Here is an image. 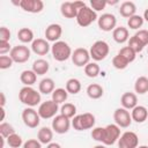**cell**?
<instances>
[{"mask_svg": "<svg viewBox=\"0 0 148 148\" xmlns=\"http://www.w3.org/2000/svg\"><path fill=\"white\" fill-rule=\"evenodd\" d=\"M18 99L28 108H34L40 103V92L32 87H23L18 92Z\"/></svg>", "mask_w": 148, "mask_h": 148, "instance_id": "1", "label": "cell"}, {"mask_svg": "<svg viewBox=\"0 0 148 148\" xmlns=\"http://www.w3.org/2000/svg\"><path fill=\"white\" fill-rule=\"evenodd\" d=\"M51 53L54 60L57 61H66L68 58L72 57V49L68 45V43L64 42V40H58L56 43H53V45L51 46Z\"/></svg>", "mask_w": 148, "mask_h": 148, "instance_id": "2", "label": "cell"}, {"mask_svg": "<svg viewBox=\"0 0 148 148\" xmlns=\"http://www.w3.org/2000/svg\"><path fill=\"white\" fill-rule=\"evenodd\" d=\"M95 116L92 113L86 112L82 114H77L72 119V126L76 131H86L94 128L95 126Z\"/></svg>", "mask_w": 148, "mask_h": 148, "instance_id": "3", "label": "cell"}, {"mask_svg": "<svg viewBox=\"0 0 148 148\" xmlns=\"http://www.w3.org/2000/svg\"><path fill=\"white\" fill-rule=\"evenodd\" d=\"M96 20H98L97 17V14L96 12L91 8V7H88V6H84L83 8H81L79 12H77V15H76V22L80 27L82 28H86V27H89L91 23H94Z\"/></svg>", "mask_w": 148, "mask_h": 148, "instance_id": "4", "label": "cell"}, {"mask_svg": "<svg viewBox=\"0 0 148 148\" xmlns=\"http://www.w3.org/2000/svg\"><path fill=\"white\" fill-rule=\"evenodd\" d=\"M109 52H110V46L105 40H96L89 50L90 58H92L95 61L104 60L109 56Z\"/></svg>", "mask_w": 148, "mask_h": 148, "instance_id": "5", "label": "cell"}, {"mask_svg": "<svg viewBox=\"0 0 148 148\" xmlns=\"http://www.w3.org/2000/svg\"><path fill=\"white\" fill-rule=\"evenodd\" d=\"M58 110H59V104H57L52 99H49V101L40 103L37 111H38V114L40 116V118L50 119V118H54L57 116Z\"/></svg>", "mask_w": 148, "mask_h": 148, "instance_id": "6", "label": "cell"}, {"mask_svg": "<svg viewBox=\"0 0 148 148\" xmlns=\"http://www.w3.org/2000/svg\"><path fill=\"white\" fill-rule=\"evenodd\" d=\"M120 138V127L116 124H109L104 127V134H103V145L105 146H112L118 141Z\"/></svg>", "mask_w": 148, "mask_h": 148, "instance_id": "7", "label": "cell"}, {"mask_svg": "<svg viewBox=\"0 0 148 148\" xmlns=\"http://www.w3.org/2000/svg\"><path fill=\"white\" fill-rule=\"evenodd\" d=\"M9 56L13 59L14 62L23 64V62H27L30 59V50H29L28 46H25L23 44L16 45V46H14L12 49Z\"/></svg>", "mask_w": 148, "mask_h": 148, "instance_id": "8", "label": "cell"}, {"mask_svg": "<svg viewBox=\"0 0 148 148\" xmlns=\"http://www.w3.org/2000/svg\"><path fill=\"white\" fill-rule=\"evenodd\" d=\"M22 120L29 128H36L40 123V116L34 108H25L22 111Z\"/></svg>", "mask_w": 148, "mask_h": 148, "instance_id": "9", "label": "cell"}, {"mask_svg": "<svg viewBox=\"0 0 148 148\" xmlns=\"http://www.w3.org/2000/svg\"><path fill=\"white\" fill-rule=\"evenodd\" d=\"M72 61L76 67H84L90 62V53L84 47H77L72 53Z\"/></svg>", "mask_w": 148, "mask_h": 148, "instance_id": "10", "label": "cell"}, {"mask_svg": "<svg viewBox=\"0 0 148 148\" xmlns=\"http://www.w3.org/2000/svg\"><path fill=\"white\" fill-rule=\"evenodd\" d=\"M97 24L102 31H105V32L111 31V30L113 31L116 29V25H117V18L111 13H104L98 17Z\"/></svg>", "mask_w": 148, "mask_h": 148, "instance_id": "11", "label": "cell"}, {"mask_svg": "<svg viewBox=\"0 0 148 148\" xmlns=\"http://www.w3.org/2000/svg\"><path fill=\"white\" fill-rule=\"evenodd\" d=\"M138 145H139V138L136 133L132 131H127L123 133L118 139L119 148H138Z\"/></svg>", "mask_w": 148, "mask_h": 148, "instance_id": "12", "label": "cell"}, {"mask_svg": "<svg viewBox=\"0 0 148 148\" xmlns=\"http://www.w3.org/2000/svg\"><path fill=\"white\" fill-rule=\"evenodd\" d=\"M113 120H114L116 125H118L119 127L126 128L131 125L132 117H131V113L128 112V110H126L124 108H118L113 112Z\"/></svg>", "mask_w": 148, "mask_h": 148, "instance_id": "13", "label": "cell"}, {"mask_svg": "<svg viewBox=\"0 0 148 148\" xmlns=\"http://www.w3.org/2000/svg\"><path fill=\"white\" fill-rule=\"evenodd\" d=\"M71 125H72L71 120L62 114H57L52 120V130L58 134L67 133L69 131Z\"/></svg>", "mask_w": 148, "mask_h": 148, "instance_id": "14", "label": "cell"}, {"mask_svg": "<svg viewBox=\"0 0 148 148\" xmlns=\"http://www.w3.org/2000/svg\"><path fill=\"white\" fill-rule=\"evenodd\" d=\"M61 34H62V28L58 23H51V24H49L46 27V29H45V32H44L45 39L47 42H53V43H56V42L59 40V38L61 37Z\"/></svg>", "mask_w": 148, "mask_h": 148, "instance_id": "15", "label": "cell"}, {"mask_svg": "<svg viewBox=\"0 0 148 148\" xmlns=\"http://www.w3.org/2000/svg\"><path fill=\"white\" fill-rule=\"evenodd\" d=\"M20 7L24 12L37 14L44 9V2L42 0H21Z\"/></svg>", "mask_w": 148, "mask_h": 148, "instance_id": "16", "label": "cell"}, {"mask_svg": "<svg viewBox=\"0 0 148 148\" xmlns=\"http://www.w3.org/2000/svg\"><path fill=\"white\" fill-rule=\"evenodd\" d=\"M31 50H32L34 53H36L38 56H45L51 50V46H50V44H49V42L46 39H44V38H36L31 43Z\"/></svg>", "mask_w": 148, "mask_h": 148, "instance_id": "17", "label": "cell"}, {"mask_svg": "<svg viewBox=\"0 0 148 148\" xmlns=\"http://www.w3.org/2000/svg\"><path fill=\"white\" fill-rule=\"evenodd\" d=\"M120 103H121V106L126 110H132L134 109L136 105H138V97L134 92H131V91H127V92H124L120 97Z\"/></svg>", "mask_w": 148, "mask_h": 148, "instance_id": "18", "label": "cell"}, {"mask_svg": "<svg viewBox=\"0 0 148 148\" xmlns=\"http://www.w3.org/2000/svg\"><path fill=\"white\" fill-rule=\"evenodd\" d=\"M77 9L76 7L74 6V2H71V1H65L61 3L60 6V13L64 17L66 18H76V15H77Z\"/></svg>", "mask_w": 148, "mask_h": 148, "instance_id": "19", "label": "cell"}, {"mask_svg": "<svg viewBox=\"0 0 148 148\" xmlns=\"http://www.w3.org/2000/svg\"><path fill=\"white\" fill-rule=\"evenodd\" d=\"M131 117H132V120H134L135 123L141 124V123L147 120V118H148V110L143 105H136L134 109H132Z\"/></svg>", "mask_w": 148, "mask_h": 148, "instance_id": "20", "label": "cell"}, {"mask_svg": "<svg viewBox=\"0 0 148 148\" xmlns=\"http://www.w3.org/2000/svg\"><path fill=\"white\" fill-rule=\"evenodd\" d=\"M112 37L116 43L118 44H124L130 39V34L127 28L125 27H116V29L112 31Z\"/></svg>", "mask_w": 148, "mask_h": 148, "instance_id": "21", "label": "cell"}, {"mask_svg": "<svg viewBox=\"0 0 148 148\" xmlns=\"http://www.w3.org/2000/svg\"><path fill=\"white\" fill-rule=\"evenodd\" d=\"M53 139V130L47 127V126H44L42 127L38 133H37V140L42 143V145H49L51 143Z\"/></svg>", "mask_w": 148, "mask_h": 148, "instance_id": "22", "label": "cell"}, {"mask_svg": "<svg viewBox=\"0 0 148 148\" xmlns=\"http://www.w3.org/2000/svg\"><path fill=\"white\" fill-rule=\"evenodd\" d=\"M135 12H136V6H135V3L133 1H124L120 5L119 13H120V15L123 17L130 18L133 15H135Z\"/></svg>", "mask_w": 148, "mask_h": 148, "instance_id": "23", "label": "cell"}, {"mask_svg": "<svg viewBox=\"0 0 148 148\" xmlns=\"http://www.w3.org/2000/svg\"><path fill=\"white\" fill-rule=\"evenodd\" d=\"M20 80L24 84V87H31L37 81V74L32 69H25L21 73Z\"/></svg>", "mask_w": 148, "mask_h": 148, "instance_id": "24", "label": "cell"}, {"mask_svg": "<svg viewBox=\"0 0 148 148\" xmlns=\"http://www.w3.org/2000/svg\"><path fill=\"white\" fill-rule=\"evenodd\" d=\"M50 69V64L45 59H37L32 64V71L37 75H44L49 72Z\"/></svg>", "mask_w": 148, "mask_h": 148, "instance_id": "25", "label": "cell"}, {"mask_svg": "<svg viewBox=\"0 0 148 148\" xmlns=\"http://www.w3.org/2000/svg\"><path fill=\"white\" fill-rule=\"evenodd\" d=\"M38 89L40 94H44V95L52 94L54 91V81L51 77H44L43 80H40L38 84Z\"/></svg>", "mask_w": 148, "mask_h": 148, "instance_id": "26", "label": "cell"}, {"mask_svg": "<svg viewBox=\"0 0 148 148\" xmlns=\"http://www.w3.org/2000/svg\"><path fill=\"white\" fill-rule=\"evenodd\" d=\"M103 94H104V89L98 83H91L87 87V95L91 99H98L103 96Z\"/></svg>", "mask_w": 148, "mask_h": 148, "instance_id": "27", "label": "cell"}, {"mask_svg": "<svg viewBox=\"0 0 148 148\" xmlns=\"http://www.w3.org/2000/svg\"><path fill=\"white\" fill-rule=\"evenodd\" d=\"M17 38L23 44L32 43L35 40V38H34V31L30 28H21L17 31Z\"/></svg>", "mask_w": 148, "mask_h": 148, "instance_id": "28", "label": "cell"}, {"mask_svg": "<svg viewBox=\"0 0 148 148\" xmlns=\"http://www.w3.org/2000/svg\"><path fill=\"white\" fill-rule=\"evenodd\" d=\"M65 89L67 90L68 94L76 95V94L80 92V90H81V82H80V80H77V79H75V77L68 79V80L66 81Z\"/></svg>", "mask_w": 148, "mask_h": 148, "instance_id": "29", "label": "cell"}, {"mask_svg": "<svg viewBox=\"0 0 148 148\" xmlns=\"http://www.w3.org/2000/svg\"><path fill=\"white\" fill-rule=\"evenodd\" d=\"M134 90L139 95H143L148 92V77L139 76L134 83Z\"/></svg>", "mask_w": 148, "mask_h": 148, "instance_id": "30", "label": "cell"}, {"mask_svg": "<svg viewBox=\"0 0 148 148\" xmlns=\"http://www.w3.org/2000/svg\"><path fill=\"white\" fill-rule=\"evenodd\" d=\"M51 95H52V101L56 102L57 104L65 103L68 97V92L65 88H57V89H54V91Z\"/></svg>", "mask_w": 148, "mask_h": 148, "instance_id": "31", "label": "cell"}, {"mask_svg": "<svg viewBox=\"0 0 148 148\" xmlns=\"http://www.w3.org/2000/svg\"><path fill=\"white\" fill-rule=\"evenodd\" d=\"M60 114L67 117L68 119L74 118L76 114V106L73 103H65L60 108Z\"/></svg>", "mask_w": 148, "mask_h": 148, "instance_id": "32", "label": "cell"}, {"mask_svg": "<svg viewBox=\"0 0 148 148\" xmlns=\"http://www.w3.org/2000/svg\"><path fill=\"white\" fill-rule=\"evenodd\" d=\"M145 20H143V16H140V15H133L132 17H130L127 20V25L130 29H133V30H138L139 28L142 27Z\"/></svg>", "mask_w": 148, "mask_h": 148, "instance_id": "33", "label": "cell"}, {"mask_svg": "<svg viewBox=\"0 0 148 148\" xmlns=\"http://www.w3.org/2000/svg\"><path fill=\"white\" fill-rule=\"evenodd\" d=\"M99 66L96 62H89L88 65L84 66V74L88 77H96L99 74Z\"/></svg>", "mask_w": 148, "mask_h": 148, "instance_id": "34", "label": "cell"}, {"mask_svg": "<svg viewBox=\"0 0 148 148\" xmlns=\"http://www.w3.org/2000/svg\"><path fill=\"white\" fill-rule=\"evenodd\" d=\"M118 54H119V56H121V57H124L128 62L134 61V60H135V58H136V53H135V52H134L130 46H124V47H121V49L119 50Z\"/></svg>", "mask_w": 148, "mask_h": 148, "instance_id": "35", "label": "cell"}, {"mask_svg": "<svg viewBox=\"0 0 148 148\" xmlns=\"http://www.w3.org/2000/svg\"><path fill=\"white\" fill-rule=\"evenodd\" d=\"M127 46H130L135 53H140L142 50H143V47H145V45L139 40V38L135 36V35H133L132 37H130V39H128V45Z\"/></svg>", "mask_w": 148, "mask_h": 148, "instance_id": "36", "label": "cell"}, {"mask_svg": "<svg viewBox=\"0 0 148 148\" xmlns=\"http://www.w3.org/2000/svg\"><path fill=\"white\" fill-rule=\"evenodd\" d=\"M7 143L10 148H20L21 146H23V140L18 134L14 133L7 138Z\"/></svg>", "mask_w": 148, "mask_h": 148, "instance_id": "37", "label": "cell"}, {"mask_svg": "<svg viewBox=\"0 0 148 148\" xmlns=\"http://www.w3.org/2000/svg\"><path fill=\"white\" fill-rule=\"evenodd\" d=\"M128 64L130 62L124 57H121L119 54H117V56H114L112 58V65H113V67L116 69H125L128 66Z\"/></svg>", "mask_w": 148, "mask_h": 148, "instance_id": "38", "label": "cell"}, {"mask_svg": "<svg viewBox=\"0 0 148 148\" xmlns=\"http://www.w3.org/2000/svg\"><path fill=\"white\" fill-rule=\"evenodd\" d=\"M14 133H15V130H14V127L10 124L5 123V121L0 124V135L1 136H3V138L7 139L9 135H12Z\"/></svg>", "mask_w": 148, "mask_h": 148, "instance_id": "39", "label": "cell"}, {"mask_svg": "<svg viewBox=\"0 0 148 148\" xmlns=\"http://www.w3.org/2000/svg\"><path fill=\"white\" fill-rule=\"evenodd\" d=\"M103 134H104V127H94L91 131V138L98 142H103Z\"/></svg>", "mask_w": 148, "mask_h": 148, "instance_id": "40", "label": "cell"}, {"mask_svg": "<svg viewBox=\"0 0 148 148\" xmlns=\"http://www.w3.org/2000/svg\"><path fill=\"white\" fill-rule=\"evenodd\" d=\"M13 59L10 56H0V69H7L10 68L13 65Z\"/></svg>", "mask_w": 148, "mask_h": 148, "instance_id": "41", "label": "cell"}, {"mask_svg": "<svg viewBox=\"0 0 148 148\" xmlns=\"http://www.w3.org/2000/svg\"><path fill=\"white\" fill-rule=\"evenodd\" d=\"M106 0H90V6L95 12H99L106 7Z\"/></svg>", "mask_w": 148, "mask_h": 148, "instance_id": "42", "label": "cell"}, {"mask_svg": "<svg viewBox=\"0 0 148 148\" xmlns=\"http://www.w3.org/2000/svg\"><path fill=\"white\" fill-rule=\"evenodd\" d=\"M135 36L139 38V40L145 45L147 46L148 45V30L146 29H140L135 32Z\"/></svg>", "mask_w": 148, "mask_h": 148, "instance_id": "43", "label": "cell"}, {"mask_svg": "<svg viewBox=\"0 0 148 148\" xmlns=\"http://www.w3.org/2000/svg\"><path fill=\"white\" fill-rule=\"evenodd\" d=\"M10 30L6 27H1L0 28V42H9L10 39Z\"/></svg>", "mask_w": 148, "mask_h": 148, "instance_id": "44", "label": "cell"}, {"mask_svg": "<svg viewBox=\"0 0 148 148\" xmlns=\"http://www.w3.org/2000/svg\"><path fill=\"white\" fill-rule=\"evenodd\" d=\"M23 148H42V143L36 139H29L23 143Z\"/></svg>", "mask_w": 148, "mask_h": 148, "instance_id": "45", "label": "cell"}, {"mask_svg": "<svg viewBox=\"0 0 148 148\" xmlns=\"http://www.w3.org/2000/svg\"><path fill=\"white\" fill-rule=\"evenodd\" d=\"M13 47H10V44L9 42H0V54L1 56H5L7 52L10 53Z\"/></svg>", "mask_w": 148, "mask_h": 148, "instance_id": "46", "label": "cell"}, {"mask_svg": "<svg viewBox=\"0 0 148 148\" xmlns=\"http://www.w3.org/2000/svg\"><path fill=\"white\" fill-rule=\"evenodd\" d=\"M74 6L76 7V9H77V10H80L81 8H83V7H84V6H87V5H86L83 1H74Z\"/></svg>", "mask_w": 148, "mask_h": 148, "instance_id": "47", "label": "cell"}, {"mask_svg": "<svg viewBox=\"0 0 148 148\" xmlns=\"http://www.w3.org/2000/svg\"><path fill=\"white\" fill-rule=\"evenodd\" d=\"M0 97H1L0 105H1V108H3V106H5V104H6V96H5V94H3V92H0Z\"/></svg>", "mask_w": 148, "mask_h": 148, "instance_id": "48", "label": "cell"}, {"mask_svg": "<svg viewBox=\"0 0 148 148\" xmlns=\"http://www.w3.org/2000/svg\"><path fill=\"white\" fill-rule=\"evenodd\" d=\"M46 148H61V146L59 143H57V142H51V143H49L46 146Z\"/></svg>", "mask_w": 148, "mask_h": 148, "instance_id": "49", "label": "cell"}, {"mask_svg": "<svg viewBox=\"0 0 148 148\" xmlns=\"http://www.w3.org/2000/svg\"><path fill=\"white\" fill-rule=\"evenodd\" d=\"M0 111H1V121L3 123V120H5V116H6V112H5V109H3V108H1V109H0Z\"/></svg>", "mask_w": 148, "mask_h": 148, "instance_id": "50", "label": "cell"}, {"mask_svg": "<svg viewBox=\"0 0 148 148\" xmlns=\"http://www.w3.org/2000/svg\"><path fill=\"white\" fill-rule=\"evenodd\" d=\"M5 139L6 138H3V136L0 135V148H3L5 147Z\"/></svg>", "mask_w": 148, "mask_h": 148, "instance_id": "51", "label": "cell"}, {"mask_svg": "<svg viewBox=\"0 0 148 148\" xmlns=\"http://www.w3.org/2000/svg\"><path fill=\"white\" fill-rule=\"evenodd\" d=\"M143 20L148 22V8H147V9L145 10V13H143Z\"/></svg>", "mask_w": 148, "mask_h": 148, "instance_id": "52", "label": "cell"}, {"mask_svg": "<svg viewBox=\"0 0 148 148\" xmlns=\"http://www.w3.org/2000/svg\"><path fill=\"white\" fill-rule=\"evenodd\" d=\"M106 3L110 5V6H112V5H117V3H118V0H112V1H108V0H106Z\"/></svg>", "mask_w": 148, "mask_h": 148, "instance_id": "53", "label": "cell"}, {"mask_svg": "<svg viewBox=\"0 0 148 148\" xmlns=\"http://www.w3.org/2000/svg\"><path fill=\"white\" fill-rule=\"evenodd\" d=\"M94 148H106V147H105V145H97Z\"/></svg>", "mask_w": 148, "mask_h": 148, "instance_id": "54", "label": "cell"}, {"mask_svg": "<svg viewBox=\"0 0 148 148\" xmlns=\"http://www.w3.org/2000/svg\"><path fill=\"white\" fill-rule=\"evenodd\" d=\"M138 148H148V146H139Z\"/></svg>", "mask_w": 148, "mask_h": 148, "instance_id": "55", "label": "cell"}, {"mask_svg": "<svg viewBox=\"0 0 148 148\" xmlns=\"http://www.w3.org/2000/svg\"><path fill=\"white\" fill-rule=\"evenodd\" d=\"M147 53H148V47H147Z\"/></svg>", "mask_w": 148, "mask_h": 148, "instance_id": "56", "label": "cell"}]
</instances>
